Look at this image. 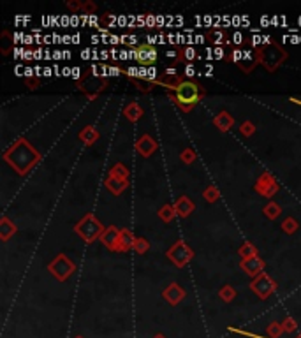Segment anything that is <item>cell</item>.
<instances>
[{
    "instance_id": "52a82bcc",
    "label": "cell",
    "mask_w": 301,
    "mask_h": 338,
    "mask_svg": "<svg viewBox=\"0 0 301 338\" xmlns=\"http://www.w3.org/2000/svg\"><path fill=\"white\" fill-rule=\"evenodd\" d=\"M250 291L261 299H268L269 296L277 291V282H273V278L266 273H261L259 276L250 282Z\"/></svg>"
},
{
    "instance_id": "ab89813d",
    "label": "cell",
    "mask_w": 301,
    "mask_h": 338,
    "mask_svg": "<svg viewBox=\"0 0 301 338\" xmlns=\"http://www.w3.org/2000/svg\"><path fill=\"white\" fill-rule=\"evenodd\" d=\"M184 57H185V60H189V62H192V60L197 57V51L192 48V46H189V48H184Z\"/></svg>"
},
{
    "instance_id": "f907efd6",
    "label": "cell",
    "mask_w": 301,
    "mask_h": 338,
    "mask_svg": "<svg viewBox=\"0 0 301 338\" xmlns=\"http://www.w3.org/2000/svg\"><path fill=\"white\" fill-rule=\"evenodd\" d=\"M74 338H85V336H81V335H76Z\"/></svg>"
},
{
    "instance_id": "f35d334b",
    "label": "cell",
    "mask_w": 301,
    "mask_h": 338,
    "mask_svg": "<svg viewBox=\"0 0 301 338\" xmlns=\"http://www.w3.org/2000/svg\"><path fill=\"white\" fill-rule=\"evenodd\" d=\"M9 32H7V30H4L2 32V42H0V44H2V55H7V53H9Z\"/></svg>"
},
{
    "instance_id": "5bb4252c",
    "label": "cell",
    "mask_w": 301,
    "mask_h": 338,
    "mask_svg": "<svg viewBox=\"0 0 301 338\" xmlns=\"http://www.w3.org/2000/svg\"><path fill=\"white\" fill-rule=\"evenodd\" d=\"M118 240H120V229L115 228V226H109V228L104 229V234L101 236V241L106 248L116 252L118 248Z\"/></svg>"
},
{
    "instance_id": "2e32d148",
    "label": "cell",
    "mask_w": 301,
    "mask_h": 338,
    "mask_svg": "<svg viewBox=\"0 0 301 338\" xmlns=\"http://www.w3.org/2000/svg\"><path fill=\"white\" fill-rule=\"evenodd\" d=\"M173 206H174V210H176L178 217H182V218H187L194 211V203L190 201L187 195H182V198H178L176 201L173 203Z\"/></svg>"
},
{
    "instance_id": "4dcf8cb0",
    "label": "cell",
    "mask_w": 301,
    "mask_h": 338,
    "mask_svg": "<svg viewBox=\"0 0 301 338\" xmlns=\"http://www.w3.org/2000/svg\"><path fill=\"white\" fill-rule=\"evenodd\" d=\"M219 296H220V299H222V301L231 303L232 299L236 298V291H234V287H231V286H224L222 289L219 291Z\"/></svg>"
},
{
    "instance_id": "ee69618b",
    "label": "cell",
    "mask_w": 301,
    "mask_h": 338,
    "mask_svg": "<svg viewBox=\"0 0 301 338\" xmlns=\"http://www.w3.org/2000/svg\"><path fill=\"white\" fill-rule=\"evenodd\" d=\"M196 74V67H194L192 64H189L185 67V76H189V78H192V76Z\"/></svg>"
},
{
    "instance_id": "bcb514c9",
    "label": "cell",
    "mask_w": 301,
    "mask_h": 338,
    "mask_svg": "<svg viewBox=\"0 0 301 338\" xmlns=\"http://www.w3.org/2000/svg\"><path fill=\"white\" fill-rule=\"evenodd\" d=\"M71 74H72V78H74V79H79V78H81V69L74 67V69H72Z\"/></svg>"
},
{
    "instance_id": "30bf717a",
    "label": "cell",
    "mask_w": 301,
    "mask_h": 338,
    "mask_svg": "<svg viewBox=\"0 0 301 338\" xmlns=\"http://www.w3.org/2000/svg\"><path fill=\"white\" fill-rule=\"evenodd\" d=\"M184 83V79H182V76L178 74L176 71H174L173 67L171 69H166V72L161 76V78L155 79V84H162L164 88H169V90H178V87Z\"/></svg>"
},
{
    "instance_id": "4fadbf2b",
    "label": "cell",
    "mask_w": 301,
    "mask_h": 338,
    "mask_svg": "<svg viewBox=\"0 0 301 338\" xmlns=\"http://www.w3.org/2000/svg\"><path fill=\"white\" fill-rule=\"evenodd\" d=\"M162 296H164V299H166L169 305H178L180 301H184V298H185V291L182 289L180 286H178L176 282H173V284H169V286L164 289V293H162Z\"/></svg>"
},
{
    "instance_id": "d4e9b609",
    "label": "cell",
    "mask_w": 301,
    "mask_h": 338,
    "mask_svg": "<svg viewBox=\"0 0 301 338\" xmlns=\"http://www.w3.org/2000/svg\"><path fill=\"white\" fill-rule=\"evenodd\" d=\"M159 217H161L162 222H166V224H169V222H173L174 218L178 217L176 210H174L173 205H164L161 210H159Z\"/></svg>"
},
{
    "instance_id": "74e56055",
    "label": "cell",
    "mask_w": 301,
    "mask_h": 338,
    "mask_svg": "<svg viewBox=\"0 0 301 338\" xmlns=\"http://www.w3.org/2000/svg\"><path fill=\"white\" fill-rule=\"evenodd\" d=\"M243 53L245 51H242V49H232V51L229 53V57H227V60H229V62H234V64H239L243 59Z\"/></svg>"
},
{
    "instance_id": "ac0fdd59",
    "label": "cell",
    "mask_w": 301,
    "mask_h": 338,
    "mask_svg": "<svg viewBox=\"0 0 301 338\" xmlns=\"http://www.w3.org/2000/svg\"><path fill=\"white\" fill-rule=\"evenodd\" d=\"M213 124H215V127L220 132H227V130L234 125V118H232L227 111H220V113L213 118Z\"/></svg>"
},
{
    "instance_id": "681fc988",
    "label": "cell",
    "mask_w": 301,
    "mask_h": 338,
    "mask_svg": "<svg viewBox=\"0 0 301 338\" xmlns=\"http://www.w3.org/2000/svg\"><path fill=\"white\" fill-rule=\"evenodd\" d=\"M152 338H166V336H164L162 333H157V335H154V336H152Z\"/></svg>"
},
{
    "instance_id": "8fae6325",
    "label": "cell",
    "mask_w": 301,
    "mask_h": 338,
    "mask_svg": "<svg viewBox=\"0 0 301 338\" xmlns=\"http://www.w3.org/2000/svg\"><path fill=\"white\" fill-rule=\"evenodd\" d=\"M159 145L150 134H143L138 141H136V152L139 153L141 157H152L155 152H157Z\"/></svg>"
},
{
    "instance_id": "4316f807",
    "label": "cell",
    "mask_w": 301,
    "mask_h": 338,
    "mask_svg": "<svg viewBox=\"0 0 301 338\" xmlns=\"http://www.w3.org/2000/svg\"><path fill=\"white\" fill-rule=\"evenodd\" d=\"M299 229V222L296 220L294 217H287L284 222H282V231L287 234H294Z\"/></svg>"
},
{
    "instance_id": "f1b7e54d",
    "label": "cell",
    "mask_w": 301,
    "mask_h": 338,
    "mask_svg": "<svg viewBox=\"0 0 301 338\" xmlns=\"http://www.w3.org/2000/svg\"><path fill=\"white\" fill-rule=\"evenodd\" d=\"M266 333H268L269 338H278L284 333V326H282V322H269L266 326Z\"/></svg>"
},
{
    "instance_id": "7c38bea8",
    "label": "cell",
    "mask_w": 301,
    "mask_h": 338,
    "mask_svg": "<svg viewBox=\"0 0 301 338\" xmlns=\"http://www.w3.org/2000/svg\"><path fill=\"white\" fill-rule=\"evenodd\" d=\"M264 261L261 259L259 256L255 257H250V259H245L242 261V268L243 271H245L247 275H250L252 278H255V276H259L261 273H264Z\"/></svg>"
},
{
    "instance_id": "d6986e66",
    "label": "cell",
    "mask_w": 301,
    "mask_h": 338,
    "mask_svg": "<svg viewBox=\"0 0 301 338\" xmlns=\"http://www.w3.org/2000/svg\"><path fill=\"white\" fill-rule=\"evenodd\" d=\"M104 185L113 195H120L122 192L129 187V180H118V178H113V176H108L106 182H104Z\"/></svg>"
},
{
    "instance_id": "9a60e30c",
    "label": "cell",
    "mask_w": 301,
    "mask_h": 338,
    "mask_svg": "<svg viewBox=\"0 0 301 338\" xmlns=\"http://www.w3.org/2000/svg\"><path fill=\"white\" fill-rule=\"evenodd\" d=\"M134 241H136V236H134V233H132L131 229H127V228L120 229V240H118L116 252H129V250H132V247H134Z\"/></svg>"
},
{
    "instance_id": "816d5d0a",
    "label": "cell",
    "mask_w": 301,
    "mask_h": 338,
    "mask_svg": "<svg viewBox=\"0 0 301 338\" xmlns=\"http://www.w3.org/2000/svg\"><path fill=\"white\" fill-rule=\"evenodd\" d=\"M298 338H301V335H299V336H298Z\"/></svg>"
},
{
    "instance_id": "484cf974",
    "label": "cell",
    "mask_w": 301,
    "mask_h": 338,
    "mask_svg": "<svg viewBox=\"0 0 301 338\" xmlns=\"http://www.w3.org/2000/svg\"><path fill=\"white\" fill-rule=\"evenodd\" d=\"M238 254H239V257H242V261L250 259V257L257 256V247H255L254 243H250V241H245V243H243L242 247H239Z\"/></svg>"
},
{
    "instance_id": "60d3db41",
    "label": "cell",
    "mask_w": 301,
    "mask_h": 338,
    "mask_svg": "<svg viewBox=\"0 0 301 338\" xmlns=\"http://www.w3.org/2000/svg\"><path fill=\"white\" fill-rule=\"evenodd\" d=\"M83 11H85L86 16H90V14H95V11H97V6H95L94 2H85V4H83Z\"/></svg>"
},
{
    "instance_id": "d590c367",
    "label": "cell",
    "mask_w": 301,
    "mask_h": 338,
    "mask_svg": "<svg viewBox=\"0 0 301 338\" xmlns=\"http://www.w3.org/2000/svg\"><path fill=\"white\" fill-rule=\"evenodd\" d=\"M206 37L212 42H215V44H222V42L226 41V34L224 32H212V30H208Z\"/></svg>"
},
{
    "instance_id": "f546056e",
    "label": "cell",
    "mask_w": 301,
    "mask_h": 338,
    "mask_svg": "<svg viewBox=\"0 0 301 338\" xmlns=\"http://www.w3.org/2000/svg\"><path fill=\"white\" fill-rule=\"evenodd\" d=\"M203 198L206 199L208 203H215V201H219V198H220V190L217 189V185H208L203 192Z\"/></svg>"
},
{
    "instance_id": "277c9868",
    "label": "cell",
    "mask_w": 301,
    "mask_h": 338,
    "mask_svg": "<svg viewBox=\"0 0 301 338\" xmlns=\"http://www.w3.org/2000/svg\"><path fill=\"white\" fill-rule=\"evenodd\" d=\"M104 226L101 224L97 217L94 213H86L78 224L74 226V231L86 241V243H94L95 240H101V236L104 234Z\"/></svg>"
},
{
    "instance_id": "7402d4cb",
    "label": "cell",
    "mask_w": 301,
    "mask_h": 338,
    "mask_svg": "<svg viewBox=\"0 0 301 338\" xmlns=\"http://www.w3.org/2000/svg\"><path fill=\"white\" fill-rule=\"evenodd\" d=\"M99 137H101V134H99V130L92 125L85 127V129L79 132V139H81L86 147H92L95 141H99Z\"/></svg>"
},
{
    "instance_id": "8992f818",
    "label": "cell",
    "mask_w": 301,
    "mask_h": 338,
    "mask_svg": "<svg viewBox=\"0 0 301 338\" xmlns=\"http://www.w3.org/2000/svg\"><path fill=\"white\" fill-rule=\"evenodd\" d=\"M166 256H167V259H169L176 268H185L187 264L192 261L194 252H192V248H190L189 245L185 243V241L180 240V241H176V243H174L173 247H171L169 250L166 252Z\"/></svg>"
},
{
    "instance_id": "7dc6e473",
    "label": "cell",
    "mask_w": 301,
    "mask_h": 338,
    "mask_svg": "<svg viewBox=\"0 0 301 338\" xmlns=\"http://www.w3.org/2000/svg\"><path fill=\"white\" fill-rule=\"evenodd\" d=\"M108 71H109V74H111V76H118V74H122V72H124L122 69H118V67H109Z\"/></svg>"
},
{
    "instance_id": "ba28073f",
    "label": "cell",
    "mask_w": 301,
    "mask_h": 338,
    "mask_svg": "<svg viewBox=\"0 0 301 338\" xmlns=\"http://www.w3.org/2000/svg\"><path fill=\"white\" fill-rule=\"evenodd\" d=\"M254 189L257 194H261L262 198H273L278 190V183L273 175H269V173H262V175L257 178V182H255Z\"/></svg>"
},
{
    "instance_id": "b9f144b4",
    "label": "cell",
    "mask_w": 301,
    "mask_h": 338,
    "mask_svg": "<svg viewBox=\"0 0 301 338\" xmlns=\"http://www.w3.org/2000/svg\"><path fill=\"white\" fill-rule=\"evenodd\" d=\"M66 6L69 7L71 11H83V2H76V0H69V2H66Z\"/></svg>"
},
{
    "instance_id": "5b68a950",
    "label": "cell",
    "mask_w": 301,
    "mask_h": 338,
    "mask_svg": "<svg viewBox=\"0 0 301 338\" xmlns=\"http://www.w3.org/2000/svg\"><path fill=\"white\" fill-rule=\"evenodd\" d=\"M48 270L58 282H64V280H67L76 271V264L72 263L66 254H58V256L48 264Z\"/></svg>"
},
{
    "instance_id": "6da1fadb",
    "label": "cell",
    "mask_w": 301,
    "mask_h": 338,
    "mask_svg": "<svg viewBox=\"0 0 301 338\" xmlns=\"http://www.w3.org/2000/svg\"><path fill=\"white\" fill-rule=\"evenodd\" d=\"M6 162L14 167L18 175H26L37 162H39V152L32 147L26 139H18L9 150L4 153Z\"/></svg>"
},
{
    "instance_id": "e575fe53",
    "label": "cell",
    "mask_w": 301,
    "mask_h": 338,
    "mask_svg": "<svg viewBox=\"0 0 301 338\" xmlns=\"http://www.w3.org/2000/svg\"><path fill=\"white\" fill-rule=\"evenodd\" d=\"M196 152H194L192 148H185L184 152L180 153V159H182V162L184 164H192L194 160H196Z\"/></svg>"
},
{
    "instance_id": "44dd1931",
    "label": "cell",
    "mask_w": 301,
    "mask_h": 338,
    "mask_svg": "<svg viewBox=\"0 0 301 338\" xmlns=\"http://www.w3.org/2000/svg\"><path fill=\"white\" fill-rule=\"evenodd\" d=\"M18 231L16 224L14 222H11L7 217H2L0 218V240L2 241H7L11 236H14Z\"/></svg>"
},
{
    "instance_id": "7bdbcfd3",
    "label": "cell",
    "mask_w": 301,
    "mask_h": 338,
    "mask_svg": "<svg viewBox=\"0 0 301 338\" xmlns=\"http://www.w3.org/2000/svg\"><path fill=\"white\" fill-rule=\"evenodd\" d=\"M26 87H28L30 90H37V88H39V78H28L26 79Z\"/></svg>"
},
{
    "instance_id": "ffe728a7",
    "label": "cell",
    "mask_w": 301,
    "mask_h": 338,
    "mask_svg": "<svg viewBox=\"0 0 301 338\" xmlns=\"http://www.w3.org/2000/svg\"><path fill=\"white\" fill-rule=\"evenodd\" d=\"M257 64H259V59H257V55H255V51H245L243 53L242 62L238 64V67L242 69L245 74H249V72L254 71Z\"/></svg>"
},
{
    "instance_id": "7a4b0ae2",
    "label": "cell",
    "mask_w": 301,
    "mask_h": 338,
    "mask_svg": "<svg viewBox=\"0 0 301 338\" xmlns=\"http://www.w3.org/2000/svg\"><path fill=\"white\" fill-rule=\"evenodd\" d=\"M203 97H204L203 87L194 81H184L178 87V90L174 92V94H169V99L180 107L184 113H189Z\"/></svg>"
},
{
    "instance_id": "f6af8a7d",
    "label": "cell",
    "mask_w": 301,
    "mask_h": 338,
    "mask_svg": "<svg viewBox=\"0 0 301 338\" xmlns=\"http://www.w3.org/2000/svg\"><path fill=\"white\" fill-rule=\"evenodd\" d=\"M213 53H215V59H224V57H226V51H224L222 48H217Z\"/></svg>"
},
{
    "instance_id": "3957f363",
    "label": "cell",
    "mask_w": 301,
    "mask_h": 338,
    "mask_svg": "<svg viewBox=\"0 0 301 338\" xmlns=\"http://www.w3.org/2000/svg\"><path fill=\"white\" fill-rule=\"evenodd\" d=\"M255 55L259 59V64H262L269 72H275L282 64L287 59L285 49L282 46L275 44V42H264V44L255 48Z\"/></svg>"
},
{
    "instance_id": "cb8c5ba5",
    "label": "cell",
    "mask_w": 301,
    "mask_h": 338,
    "mask_svg": "<svg viewBox=\"0 0 301 338\" xmlns=\"http://www.w3.org/2000/svg\"><path fill=\"white\" fill-rule=\"evenodd\" d=\"M109 176H113V178H118V180H129V176H131V171H129L127 166H124L122 162H116L115 166L109 169Z\"/></svg>"
},
{
    "instance_id": "c3c4849f",
    "label": "cell",
    "mask_w": 301,
    "mask_h": 338,
    "mask_svg": "<svg viewBox=\"0 0 301 338\" xmlns=\"http://www.w3.org/2000/svg\"><path fill=\"white\" fill-rule=\"evenodd\" d=\"M232 39H234V44H242L243 36H242V34H234V37H232Z\"/></svg>"
},
{
    "instance_id": "9c48e42d",
    "label": "cell",
    "mask_w": 301,
    "mask_h": 338,
    "mask_svg": "<svg viewBox=\"0 0 301 338\" xmlns=\"http://www.w3.org/2000/svg\"><path fill=\"white\" fill-rule=\"evenodd\" d=\"M106 87H108L106 79H101V81L99 79H85V81L78 83V90H81L90 101H94L102 90H106Z\"/></svg>"
},
{
    "instance_id": "603a6c76",
    "label": "cell",
    "mask_w": 301,
    "mask_h": 338,
    "mask_svg": "<svg viewBox=\"0 0 301 338\" xmlns=\"http://www.w3.org/2000/svg\"><path fill=\"white\" fill-rule=\"evenodd\" d=\"M124 117L127 118L129 122H138L141 117H143V107H141L138 102H129L127 106L124 107Z\"/></svg>"
},
{
    "instance_id": "e0dca14e",
    "label": "cell",
    "mask_w": 301,
    "mask_h": 338,
    "mask_svg": "<svg viewBox=\"0 0 301 338\" xmlns=\"http://www.w3.org/2000/svg\"><path fill=\"white\" fill-rule=\"evenodd\" d=\"M138 60L141 64H154L157 60V51L152 44H141L138 48Z\"/></svg>"
},
{
    "instance_id": "d6a6232c",
    "label": "cell",
    "mask_w": 301,
    "mask_h": 338,
    "mask_svg": "<svg viewBox=\"0 0 301 338\" xmlns=\"http://www.w3.org/2000/svg\"><path fill=\"white\" fill-rule=\"evenodd\" d=\"M134 84H136V88H138L139 92H143V94H148V92L155 87V83L148 81V79H134Z\"/></svg>"
},
{
    "instance_id": "8d00e7d4",
    "label": "cell",
    "mask_w": 301,
    "mask_h": 338,
    "mask_svg": "<svg viewBox=\"0 0 301 338\" xmlns=\"http://www.w3.org/2000/svg\"><path fill=\"white\" fill-rule=\"evenodd\" d=\"M239 132H242L243 136H247V137L254 136V132H255V125L252 124V122H243V124L239 125Z\"/></svg>"
},
{
    "instance_id": "836d02e7",
    "label": "cell",
    "mask_w": 301,
    "mask_h": 338,
    "mask_svg": "<svg viewBox=\"0 0 301 338\" xmlns=\"http://www.w3.org/2000/svg\"><path fill=\"white\" fill-rule=\"evenodd\" d=\"M282 326H284V333H292L298 329V322L292 317H285L284 321H282Z\"/></svg>"
},
{
    "instance_id": "83f0119b",
    "label": "cell",
    "mask_w": 301,
    "mask_h": 338,
    "mask_svg": "<svg viewBox=\"0 0 301 338\" xmlns=\"http://www.w3.org/2000/svg\"><path fill=\"white\" fill-rule=\"evenodd\" d=\"M262 211H264V215L269 218V220H275V218L278 217V215L282 213L280 206H278L277 203H273V201H269L268 205L264 206V210H262Z\"/></svg>"
},
{
    "instance_id": "1f68e13d",
    "label": "cell",
    "mask_w": 301,
    "mask_h": 338,
    "mask_svg": "<svg viewBox=\"0 0 301 338\" xmlns=\"http://www.w3.org/2000/svg\"><path fill=\"white\" fill-rule=\"evenodd\" d=\"M148 248H150V243H148V240H144V238H136L134 241V247H132V250H134L136 254H146Z\"/></svg>"
}]
</instances>
